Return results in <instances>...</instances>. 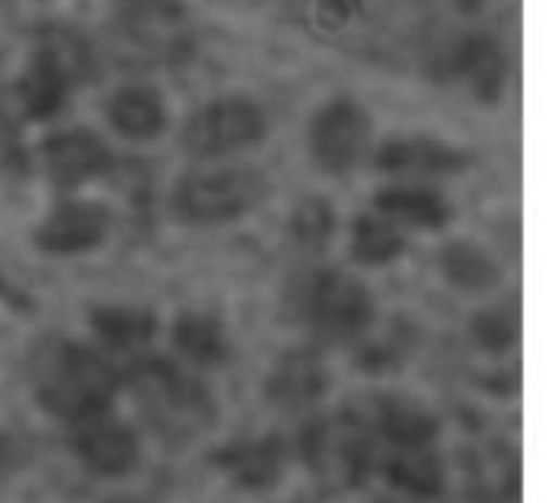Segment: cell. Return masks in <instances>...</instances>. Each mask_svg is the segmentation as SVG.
<instances>
[{"instance_id": "1", "label": "cell", "mask_w": 556, "mask_h": 503, "mask_svg": "<svg viewBox=\"0 0 556 503\" xmlns=\"http://www.w3.org/2000/svg\"><path fill=\"white\" fill-rule=\"evenodd\" d=\"M94 75V55L85 36L72 26H42L33 36L29 59L16 78V104L26 117H55L72 88Z\"/></svg>"}, {"instance_id": "2", "label": "cell", "mask_w": 556, "mask_h": 503, "mask_svg": "<svg viewBox=\"0 0 556 503\" xmlns=\"http://www.w3.org/2000/svg\"><path fill=\"white\" fill-rule=\"evenodd\" d=\"M111 394H114L111 367L85 348L59 345L42 361L39 397L55 416L81 423L94 413H104Z\"/></svg>"}, {"instance_id": "3", "label": "cell", "mask_w": 556, "mask_h": 503, "mask_svg": "<svg viewBox=\"0 0 556 503\" xmlns=\"http://www.w3.org/2000/svg\"><path fill=\"white\" fill-rule=\"evenodd\" d=\"M134 394L166 439H195L212 423L205 390L163 361H147L134 374Z\"/></svg>"}, {"instance_id": "4", "label": "cell", "mask_w": 556, "mask_h": 503, "mask_svg": "<svg viewBox=\"0 0 556 503\" xmlns=\"http://www.w3.org/2000/svg\"><path fill=\"white\" fill-rule=\"evenodd\" d=\"M264 195V179L254 169L225 166V169H202L179 179L173 192V205L186 221H231L251 211Z\"/></svg>"}, {"instance_id": "5", "label": "cell", "mask_w": 556, "mask_h": 503, "mask_svg": "<svg viewBox=\"0 0 556 503\" xmlns=\"http://www.w3.org/2000/svg\"><path fill=\"white\" fill-rule=\"evenodd\" d=\"M267 133L264 111L241 94L218 98L189 117L182 130V146L192 156H225L257 143Z\"/></svg>"}, {"instance_id": "6", "label": "cell", "mask_w": 556, "mask_h": 503, "mask_svg": "<svg viewBox=\"0 0 556 503\" xmlns=\"http://www.w3.org/2000/svg\"><path fill=\"white\" fill-rule=\"evenodd\" d=\"M371 120L352 98H336L323 104L309 124L313 159L329 172H349L368 150Z\"/></svg>"}, {"instance_id": "7", "label": "cell", "mask_w": 556, "mask_h": 503, "mask_svg": "<svg viewBox=\"0 0 556 503\" xmlns=\"http://www.w3.org/2000/svg\"><path fill=\"white\" fill-rule=\"evenodd\" d=\"M306 312L316 332L329 341H349L371 322V299L365 286L339 270H326L306 293Z\"/></svg>"}, {"instance_id": "8", "label": "cell", "mask_w": 556, "mask_h": 503, "mask_svg": "<svg viewBox=\"0 0 556 503\" xmlns=\"http://www.w3.org/2000/svg\"><path fill=\"white\" fill-rule=\"evenodd\" d=\"M306 459H309L313 475L329 491L352 488L362 478L365 459H368L358 423H352V420L316 423L306 436Z\"/></svg>"}, {"instance_id": "9", "label": "cell", "mask_w": 556, "mask_h": 503, "mask_svg": "<svg viewBox=\"0 0 556 503\" xmlns=\"http://www.w3.org/2000/svg\"><path fill=\"white\" fill-rule=\"evenodd\" d=\"M42 166L59 189H75L111 169L108 146L88 130H62L42 143Z\"/></svg>"}, {"instance_id": "10", "label": "cell", "mask_w": 556, "mask_h": 503, "mask_svg": "<svg viewBox=\"0 0 556 503\" xmlns=\"http://www.w3.org/2000/svg\"><path fill=\"white\" fill-rule=\"evenodd\" d=\"M75 449L88 468L98 475H124L137 465V436L121 423L104 413H94L78 423L75 433Z\"/></svg>"}, {"instance_id": "11", "label": "cell", "mask_w": 556, "mask_h": 503, "mask_svg": "<svg viewBox=\"0 0 556 503\" xmlns=\"http://www.w3.org/2000/svg\"><path fill=\"white\" fill-rule=\"evenodd\" d=\"M108 211L94 202H62L52 208V215L39 224L36 241L49 254H78L108 234Z\"/></svg>"}, {"instance_id": "12", "label": "cell", "mask_w": 556, "mask_h": 503, "mask_svg": "<svg viewBox=\"0 0 556 503\" xmlns=\"http://www.w3.org/2000/svg\"><path fill=\"white\" fill-rule=\"evenodd\" d=\"M450 68H453V75H459L463 81H469L472 91L482 101H498V94L505 91L508 65H505L502 46L492 36H482V33L479 36H466L453 49Z\"/></svg>"}, {"instance_id": "13", "label": "cell", "mask_w": 556, "mask_h": 503, "mask_svg": "<svg viewBox=\"0 0 556 503\" xmlns=\"http://www.w3.org/2000/svg\"><path fill=\"white\" fill-rule=\"evenodd\" d=\"M111 127L127 140H153L166 127V104L147 85H127L108 98L104 107Z\"/></svg>"}, {"instance_id": "14", "label": "cell", "mask_w": 556, "mask_h": 503, "mask_svg": "<svg viewBox=\"0 0 556 503\" xmlns=\"http://www.w3.org/2000/svg\"><path fill=\"white\" fill-rule=\"evenodd\" d=\"M378 166L388 172H417V176H437V172H456L466 166V156L440 143L433 137H401L381 146Z\"/></svg>"}, {"instance_id": "15", "label": "cell", "mask_w": 556, "mask_h": 503, "mask_svg": "<svg viewBox=\"0 0 556 503\" xmlns=\"http://www.w3.org/2000/svg\"><path fill=\"white\" fill-rule=\"evenodd\" d=\"M326 387H329V371L309 351H296V354L283 358L267 381L270 400L287 407V410L316 403L326 394Z\"/></svg>"}, {"instance_id": "16", "label": "cell", "mask_w": 556, "mask_h": 503, "mask_svg": "<svg viewBox=\"0 0 556 503\" xmlns=\"http://www.w3.org/2000/svg\"><path fill=\"white\" fill-rule=\"evenodd\" d=\"M378 211L391 224H410V228H443L450 221V205L440 192L433 189H417V185H394L384 189L375 198Z\"/></svg>"}, {"instance_id": "17", "label": "cell", "mask_w": 556, "mask_h": 503, "mask_svg": "<svg viewBox=\"0 0 556 503\" xmlns=\"http://www.w3.org/2000/svg\"><path fill=\"white\" fill-rule=\"evenodd\" d=\"M222 468L244 488H267L277 481L283 452L277 442H238L218 455Z\"/></svg>"}, {"instance_id": "18", "label": "cell", "mask_w": 556, "mask_h": 503, "mask_svg": "<svg viewBox=\"0 0 556 503\" xmlns=\"http://www.w3.org/2000/svg\"><path fill=\"white\" fill-rule=\"evenodd\" d=\"M352 250L362 263H388L394 260L401 250H404V237L401 231L388 221V218H375V215H365L355 221V231H352Z\"/></svg>"}, {"instance_id": "19", "label": "cell", "mask_w": 556, "mask_h": 503, "mask_svg": "<svg viewBox=\"0 0 556 503\" xmlns=\"http://www.w3.org/2000/svg\"><path fill=\"white\" fill-rule=\"evenodd\" d=\"M378 423H381L384 436H391L401 449H420L433 436V420L424 410L401 403V400L378 407Z\"/></svg>"}, {"instance_id": "20", "label": "cell", "mask_w": 556, "mask_h": 503, "mask_svg": "<svg viewBox=\"0 0 556 503\" xmlns=\"http://www.w3.org/2000/svg\"><path fill=\"white\" fill-rule=\"evenodd\" d=\"M391 478L397 488L420 494V498H430L440 491V465L430 452H424V446L397 452L391 462Z\"/></svg>"}, {"instance_id": "21", "label": "cell", "mask_w": 556, "mask_h": 503, "mask_svg": "<svg viewBox=\"0 0 556 503\" xmlns=\"http://www.w3.org/2000/svg\"><path fill=\"white\" fill-rule=\"evenodd\" d=\"M94 328L111 348H140L150 338V315L137 309H101Z\"/></svg>"}, {"instance_id": "22", "label": "cell", "mask_w": 556, "mask_h": 503, "mask_svg": "<svg viewBox=\"0 0 556 503\" xmlns=\"http://www.w3.org/2000/svg\"><path fill=\"white\" fill-rule=\"evenodd\" d=\"M176 345L186 358L199 361V364H212L225 354V338L222 328L212 319L202 315H186L176 325Z\"/></svg>"}, {"instance_id": "23", "label": "cell", "mask_w": 556, "mask_h": 503, "mask_svg": "<svg viewBox=\"0 0 556 503\" xmlns=\"http://www.w3.org/2000/svg\"><path fill=\"white\" fill-rule=\"evenodd\" d=\"M332 228H336L332 205L323 198H306L293 215V234L306 247H323L332 237Z\"/></svg>"}, {"instance_id": "24", "label": "cell", "mask_w": 556, "mask_h": 503, "mask_svg": "<svg viewBox=\"0 0 556 503\" xmlns=\"http://www.w3.org/2000/svg\"><path fill=\"white\" fill-rule=\"evenodd\" d=\"M446 270L456 283H466V286H485L495 280V270L489 263V257L469 244H456L446 250Z\"/></svg>"}, {"instance_id": "25", "label": "cell", "mask_w": 556, "mask_h": 503, "mask_svg": "<svg viewBox=\"0 0 556 503\" xmlns=\"http://www.w3.org/2000/svg\"><path fill=\"white\" fill-rule=\"evenodd\" d=\"M313 3H316L319 23H326L329 29L345 26L358 13V7H362V0H313Z\"/></svg>"}, {"instance_id": "26", "label": "cell", "mask_w": 556, "mask_h": 503, "mask_svg": "<svg viewBox=\"0 0 556 503\" xmlns=\"http://www.w3.org/2000/svg\"><path fill=\"white\" fill-rule=\"evenodd\" d=\"M485 3H489V0H453V7H456L459 13H466V16L479 13V10H482Z\"/></svg>"}]
</instances>
